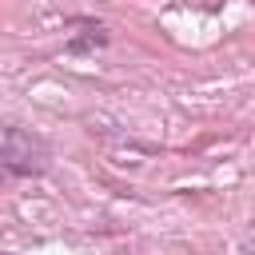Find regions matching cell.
Returning <instances> with one entry per match:
<instances>
[{"label":"cell","instance_id":"obj_1","mask_svg":"<svg viewBox=\"0 0 255 255\" xmlns=\"http://www.w3.org/2000/svg\"><path fill=\"white\" fill-rule=\"evenodd\" d=\"M48 159H52V155H48V143H44L40 135L16 128V124L4 128L0 163H4L8 175H40V171H48Z\"/></svg>","mask_w":255,"mask_h":255},{"label":"cell","instance_id":"obj_3","mask_svg":"<svg viewBox=\"0 0 255 255\" xmlns=\"http://www.w3.org/2000/svg\"><path fill=\"white\" fill-rule=\"evenodd\" d=\"M251 251H255V227H251Z\"/></svg>","mask_w":255,"mask_h":255},{"label":"cell","instance_id":"obj_2","mask_svg":"<svg viewBox=\"0 0 255 255\" xmlns=\"http://www.w3.org/2000/svg\"><path fill=\"white\" fill-rule=\"evenodd\" d=\"M84 28H88V36H84V40H72V44H68L72 52H92V48H104V44H108V28H104V24H84Z\"/></svg>","mask_w":255,"mask_h":255}]
</instances>
